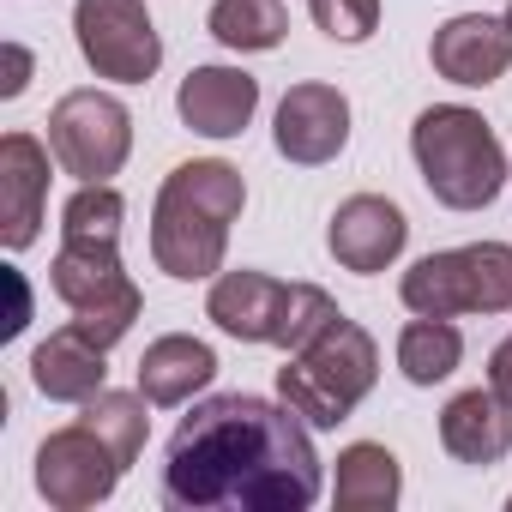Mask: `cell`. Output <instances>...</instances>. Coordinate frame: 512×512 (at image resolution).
Listing matches in <instances>:
<instances>
[{
    "instance_id": "484cf974",
    "label": "cell",
    "mask_w": 512,
    "mask_h": 512,
    "mask_svg": "<svg viewBox=\"0 0 512 512\" xmlns=\"http://www.w3.org/2000/svg\"><path fill=\"white\" fill-rule=\"evenodd\" d=\"M31 85V55L19 43H7V79H0V97H19Z\"/></svg>"
},
{
    "instance_id": "2e32d148",
    "label": "cell",
    "mask_w": 512,
    "mask_h": 512,
    "mask_svg": "<svg viewBox=\"0 0 512 512\" xmlns=\"http://www.w3.org/2000/svg\"><path fill=\"white\" fill-rule=\"evenodd\" d=\"M440 446L458 464H500L512 452V404L494 386H470L440 410Z\"/></svg>"
},
{
    "instance_id": "83f0119b",
    "label": "cell",
    "mask_w": 512,
    "mask_h": 512,
    "mask_svg": "<svg viewBox=\"0 0 512 512\" xmlns=\"http://www.w3.org/2000/svg\"><path fill=\"white\" fill-rule=\"evenodd\" d=\"M506 181H512V175H506Z\"/></svg>"
},
{
    "instance_id": "44dd1931",
    "label": "cell",
    "mask_w": 512,
    "mask_h": 512,
    "mask_svg": "<svg viewBox=\"0 0 512 512\" xmlns=\"http://www.w3.org/2000/svg\"><path fill=\"white\" fill-rule=\"evenodd\" d=\"M458 362H464V332H458L452 320L416 314V320L398 332V368H404L410 386H440V380L458 374Z\"/></svg>"
},
{
    "instance_id": "cb8c5ba5",
    "label": "cell",
    "mask_w": 512,
    "mask_h": 512,
    "mask_svg": "<svg viewBox=\"0 0 512 512\" xmlns=\"http://www.w3.org/2000/svg\"><path fill=\"white\" fill-rule=\"evenodd\" d=\"M308 13L332 43H368L380 31V0H308Z\"/></svg>"
},
{
    "instance_id": "7c38bea8",
    "label": "cell",
    "mask_w": 512,
    "mask_h": 512,
    "mask_svg": "<svg viewBox=\"0 0 512 512\" xmlns=\"http://www.w3.org/2000/svg\"><path fill=\"white\" fill-rule=\"evenodd\" d=\"M404 241H410V217H404L386 193H356V199H344V205L332 211V229H326L332 260H338L344 272H362V278L386 272L398 253H404Z\"/></svg>"
},
{
    "instance_id": "7a4b0ae2",
    "label": "cell",
    "mask_w": 512,
    "mask_h": 512,
    "mask_svg": "<svg viewBox=\"0 0 512 512\" xmlns=\"http://www.w3.org/2000/svg\"><path fill=\"white\" fill-rule=\"evenodd\" d=\"M247 205V181L223 157H199L163 175L157 205H151V260L175 284H205L223 272L229 253V223Z\"/></svg>"
},
{
    "instance_id": "277c9868",
    "label": "cell",
    "mask_w": 512,
    "mask_h": 512,
    "mask_svg": "<svg viewBox=\"0 0 512 512\" xmlns=\"http://www.w3.org/2000/svg\"><path fill=\"white\" fill-rule=\"evenodd\" d=\"M374 380H380V344L368 338V326L338 314L314 344L290 350V362L278 368V398L308 428H338L356 416V404L374 392Z\"/></svg>"
},
{
    "instance_id": "ac0fdd59",
    "label": "cell",
    "mask_w": 512,
    "mask_h": 512,
    "mask_svg": "<svg viewBox=\"0 0 512 512\" xmlns=\"http://www.w3.org/2000/svg\"><path fill=\"white\" fill-rule=\"evenodd\" d=\"M211 380H217V350H211L205 338L169 332V338L145 344V356H139V392H145L157 410L193 404V392H205Z\"/></svg>"
},
{
    "instance_id": "8992f818",
    "label": "cell",
    "mask_w": 512,
    "mask_h": 512,
    "mask_svg": "<svg viewBox=\"0 0 512 512\" xmlns=\"http://www.w3.org/2000/svg\"><path fill=\"white\" fill-rule=\"evenodd\" d=\"M410 314L428 320H464V314H512V247L506 241H470L416 260L398 284Z\"/></svg>"
},
{
    "instance_id": "3957f363",
    "label": "cell",
    "mask_w": 512,
    "mask_h": 512,
    "mask_svg": "<svg viewBox=\"0 0 512 512\" xmlns=\"http://www.w3.org/2000/svg\"><path fill=\"white\" fill-rule=\"evenodd\" d=\"M410 157L428 181V193L446 205V211H482L500 199L512 163L494 139V127L464 109V103H434L416 115L410 127Z\"/></svg>"
},
{
    "instance_id": "d4e9b609",
    "label": "cell",
    "mask_w": 512,
    "mask_h": 512,
    "mask_svg": "<svg viewBox=\"0 0 512 512\" xmlns=\"http://www.w3.org/2000/svg\"><path fill=\"white\" fill-rule=\"evenodd\" d=\"M488 386L512 404V338H500V344H494V356H488Z\"/></svg>"
},
{
    "instance_id": "7402d4cb",
    "label": "cell",
    "mask_w": 512,
    "mask_h": 512,
    "mask_svg": "<svg viewBox=\"0 0 512 512\" xmlns=\"http://www.w3.org/2000/svg\"><path fill=\"white\" fill-rule=\"evenodd\" d=\"M145 404H151L145 392H109V386H103L97 398H85V416H79V422H85V428H97V434L115 446V458H121V464H133V458L145 452V434H151Z\"/></svg>"
},
{
    "instance_id": "8fae6325",
    "label": "cell",
    "mask_w": 512,
    "mask_h": 512,
    "mask_svg": "<svg viewBox=\"0 0 512 512\" xmlns=\"http://www.w3.org/2000/svg\"><path fill=\"white\" fill-rule=\"evenodd\" d=\"M278 151L302 169L332 163L350 145V97L338 85H290L278 103V127H272Z\"/></svg>"
},
{
    "instance_id": "5bb4252c",
    "label": "cell",
    "mask_w": 512,
    "mask_h": 512,
    "mask_svg": "<svg viewBox=\"0 0 512 512\" xmlns=\"http://www.w3.org/2000/svg\"><path fill=\"white\" fill-rule=\"evenodd\" d=\"M428 61H434V73H440L446 85L482 91V85L506 79V67H512V31H506V19L458 13V19H446V25L434 31Z\"/></svg>"
},
{
    "instance_id": "d6986e66",
    "label": "cell",
    "mask_w": 512,
    "mask_h": 512,
    "mask_svg": "<svg viewBox=\"0 0 512 512\" xmlns=\"http://www.w3.org/2000/svg\"><path fill=\"white\" fill-rule=\"evenodd\" d=\"M398 494H404V470L380 440H356L338 452V476H332L338 512H392Z\"/></svg>"
},
{
    "instance_id": "30bf717a",
    "label": "cell",
    "mask_w": 512,
    "mask_h": 512,
    "mask_svg": "<svg viewBox=\"0 0 512 512\" xmlns=\"http://www.w3.org/2000/svg\"><path fill=\"white\" fill-rule=\"evenodd\" d=\"M121 476H127V464H121L115 446H109L97 428H85V422L55 428V434L37 446V494H43L55 512L103 506Z\"/></svg>"
},
{
    "instance_id": "ffe728a7",
    "label": "cell",
    "mask_w": 512,
    "mask_h": 512,
    "mask_svg": "<svg viewBox=\"0 0 512 512\" xmlns=\"http://www.w3.org/2000/svg\"><path fill=\"white\" fill-rule=\"evenodd\" d=\"M205 31L235 55H266V49H278L290 37V13L278 0H211Z\"/></svg>"
},
{
    "instance_id": "603a6c76",
    "label": "cell",
    "mask_w": 512,
    "mask_h": 512,
    "mask_svg": "<svg viewBox=\"0 0 512 512\" xmlns=\"http://www.w3.org/2000/svg\"><path fill=\"white\" fill-rule=\"evenodd\" d=\"M121 223H127V199L109 181H85L61 205V235H79V241H121Z\"/></svg>"
},
{
    "instance_id": "ba28073f",
    "label": "cell",
    "mask_w": 512,
    "mask_h": 512,
    "mask_svg": "<svg viewBox=\"0 0 512 512\" xmlns=\"http://www.w3.org/2000/svg\"><path fill=\"white\" fill-rule=\"evenodd\" d=\"M49 151L79 181H109L133 157V115L109 91H67L49 109Z\"/></svg>"
},
{
    "instance_id": "4316f807",
    "label": "cell",
    "mask_w": 512,
    "mask_h": 512,
    "mask_svg": "<svg viewBox=\"0 0 512 512\" xmlns=\"http://www.w3.org/2000/svg\"><path fill=\"white\" fill-rule=\"evenodd\" d=\"M506 31H512V7H506Z\"/></svg>"
},
{
    "instance_id": "9c48e42d",
    "label": "cell",
    "mask_w": 512,
    "mask_h": 512,
    "mask_svg": "<svg viewBox=\"0 0 512 512\" xmlns=\"http://www.w3.org/2000/svg\"><path fill=\"white\" fill-rule=\"evenodd\" d=\"M73 37L79 55L97 79L115 85H145L163 67V37L151 25L145 0H79L73 7Z\"/></svg>"
},
{
    "instance_id": "6da1fadb",
    "label": "cell",
    "mask_w": 512,
    "mask_h": 512,
    "mask_svg": "<svg viewBox=\"0 0 512 512\" xmlns=\"http://www.w3.org/2000/svg\"><path fill=\"white\" fill-rule=\"evenodd\" d=\"M320 488L314 428L253 392L193 404L163 452V506L175 512H308Z\"/></svg>"
},
{
    "instance_id": "4fadbf2b",
    "label": "cell",
    "mask_w": 512,
    "mask_h": 512,
    "mask_svg": "<svg viewBox=\"0 0 512 512\" xmlns=\"http://www.w3.org/2000/svg\"><path fill=\"white\" fill-rule=\"evenodd\" d=\"M49 145L31 133L0 139V241L7 253H25L43 235V205H49Z\"/></svg>"
},
{
    "instance_id": "52a82bcc",
    "label": "cell",
    "mask_w": 512,
    "mask_h": 512,
    "mask_svg": "<svg viewBox=\"0 0 512 512\" xmlns=\"http://www.w3.org/2000/svg\"><path fill=\"white\" fill-rule=\"evenodd\" d=\"M49 284H55V296L73 308V326H79L91 344H103V350H115V344L133 332L139 308H145L139 284H133L127 266H121V241H79V235H61V253H55V266H49Z\"/></svg>"
},
{
    "instance_id": "5b68a950",
    "label": "cell",
    "mask_w": 512,
    "mask_h": 512,
    "mask_svg": "<svg viewBox=\"0 0 512 512\" xmlns=\"http://www.w3.org/2000/svg\"><path fill=\"white\" fill-rule=\"evenodd\" d=\"M205 320L241 344L302 350L338 320V302L320 284H278L266 272H217L205 296Z\"/></svg>"
},
{
    "instance_id": "e0dca14e",
    "label": "cell",
    "mask_w": 512,
    "mask_h": 512,
    "mask_svg": "<svg viewBox=\"0 0 512 512\" xmlns=\"http://www.w3.org/2000/svg\"><path fill=\"white\" fill-rule=\"evenodd\" d=\"M103 356H109V350L91 344L79 326H61V332H49V338L31 350V380H37V392L55 398V404H85V398H97V392L109 386V362H103Z\"/></svg>"
},
{
    "instance_id": "9a60e30c",
    "label": "cell",
    "mask_w": 512,
    "mask_h": 512,
    "mask_svg": "<svg viewBox=\"0 0 512 512\" xmlns=\"http://www.w3.org/2000/svg\"><path fill=\"white\" fill-rule=\"evenodd\" d=\"M175 109L193 133L235 139V133H247L253 109H260V79L241 73V67H193L175 91Z\"/></svg>"
}]
</instances>
